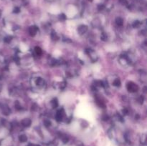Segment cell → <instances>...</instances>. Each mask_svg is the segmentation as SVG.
I'll return each instance as SVG.
<instances>
[{"mask_svg":"<svg viewBox=\"0 0 147 146\" xmlns=\"http://www.w3.org/2000/svg\"><path fill=\"white\" fill-rule=\"evenodd\" d=\"M127 89L131 92H136L139 90V87H138L137 84L133 83L132 82H129V84H127Z\"/></svg>","mask_w":147,"mask_h":146,"instance_id":"6da1fadb","label":"cell"},{"mask_svg":"<svg viewBox=\"0 0 147 146\" xmlns=\"http://www.w3.org/2000/svg\"><path fill=\"white\" fill-rule=\"evenodd\" d=\"M88 31V26L86 25H81L77 28V32L80 34H83Z\"/></svg>","mask_w":147,"mask_h":146,"instance_id":"7a4b0ae2","label":"cell"},{"mask_svg":"<svg viewBox=\"0 0 147 146\" xmlns=\"http://www.w3.org/2000/svg\"><path fill=\"white\" fill-rule=\"evenodd\" d=\"M37 30H38V29H37V27L36 26H32V27H30L29 29V34H30L31 36H34L37 34Z\"/></svg>","mask_w":147,"mask_h":146,"instance_id":"3957f363","label":"cell"},{"mask_svg":"<svg viewBox=\"0 0 147 146\" xmlns=\"http://www.w3.org/2000/svg\"><path fill=\"white\" fill-rule=\"evenodd\" d=\"M89 55H90L89 57H91V59H92V61H93V62H96V60L98 59V56H97V55H96L94 52L91 50H90V51H89Z\"/></svg>","mask_w":147,"mask_h":146,"instance_id":"277c9868","label":"cell"},{"mask_svg":"<svg viewBox=\"0 0 147 146\" xmlns=\"http://www.w3.org/2000/svg\"><path fill=\"white\" fill-rule=\"evenodd\" d=\"M31 120H29V119H27V118H26V119H24L23 120H22L21 122V123L23 126H25V127H29L30 126V125H31Z\"/></svg>","mask_w":147,"mask_h":146,"instance_id":"5b68a950","label":"cell"},{"mask_svg":"<svg viewBox=\"0 0 147 146\" xmlns=\"http://www.w3.org/2000/svg\"><path fill=\"white\" fill-rule=\"evenodd\" d=\"M19 140L21 142H25L27 141V137L25 135H21L19 136Z\"/></svg>","mask_w":147,"mask_h":146,"instance_id":"8992f818","label":"cell"},{"mask_svg":"<svg viewBox=\"0 0 147 146\" xmlns=\"http://www.w3.org/2000/svg\"><path fill=\"white\" fill-rule=\"evenodd\" d=\"M116 22L118 26H122L123 25V19L121 17H117L116 19Z\"/></svg>","mask_w":147,"mask_h":146,"instance_id":"52a82bcc","label":"cell"},{"mask_svg":"<svg viewBox=\"0 0 147 146\" xmlns=\"http://www.w3.org/2000/svg\"><path fill=\"white\" fill-rule=\"evenodd\" d=\"M35 53L37 54V55H41L42 54V50L39 47H36L35 48Z\"/></svg>","mask_w":147,"mask_h":146,"instance_id":"ba28073f","label":"cell"},{"mask_svg":"<svg viewBox=\"0 0 147 146\" xmlns=\"http://www.w3.org/2000/svg\"><path fill=\"white\" fill-rule=\"evenodd\" d=\"M113 84H114V86L119 87V86L121 85V81H120V80H119V79H116V80L114 81Z\"/></svg>","mask_w":147,"mask_h":146,"instance_id":"9c48e42d","label":"cell"},{"mask_svg":"<svg viewBox=\"0 0 147 146\" xmlns=\"http://www.w3.org/2000/svg\"><path fill=\"white\" fill-rule=\"evenodd\" d=\"M52 107H53V108L57 107H58V102L57 99H54V100L52 101Z\"/></svg>","mask_w":147,"mask_h":146,"instance_id":"30bf717a","label":"cell"},{"mask_svg":"<svg viewBox=\"0 0 147 146\" xmlns=\"http://www.w3.org/2000/svg\"><path fill=\"white\" fill-rule=\"evenodd\" d=\"M14 2H15L16 4H25V0H12Z\"/></svg>","mask_w":147,"mask_h":146,"instance_id":"8fae6325","label":"cell"},{"mask_svg":"<svg viewBox=\"0 0 147 146\" xmlns=\"http://www.w3.org/2000/svg\"><path fill=\"white\" fill-rule=\"evenodd\" d=\"M140 25H141V23H140L139 21H136V22L133 24V27L134 28H137V27H139Z\"/></svg>","mask_w":147,"mask_h":146,"instance_id":"7c38bea8","label":"cell"},{"mask_svg":"<svg viewBox=\"0 0 147 146\" xmlns=\"http://www.w3.org/2000/svg\"><path fill=\"white\" fill-rule=\"evenodd\" d=\"M146 135H143V138H141V142L142 144H143V145H145V144H146Z\"/></svg>","mask_w":147,"mask_h":146,"instance_id":"4fadbf2b","label":"cell"},{"mask_svg":"<svg viewBox=\"0 0 147 146\" xmlns=\"http://www.w3.org/2000/svg\"><path fill=\"white\" fill-rule=\"evenodd\" d=\"M60 19L61 20H65V19H66V17H65V15L62 14V15H60Z\"/></svg>","mask_w":147,"mask_h":146,"instance_id":"5bb4252c","label":"cell"},{"mask_svg":"<svg viewBox=\"0 0 147 146\" xmlns=\"http://www.w3.org/2000/svg\"><path fill=\"white\" fill-rule=\"evenodd\" d=\"M11 36L9 37V36H8V37H6L5 39H4V41L6 42H9L10 41H11Z\"/></svg>","mask_w":147,"mask_h":146,"instance_id":"9a60e30c","label":"cell"},{"mask_svg":"<svg viewBox=\"0 0 147 146\" xmlns=\"http://www.w3.org/2000/svg\"><path fill=\"white\" fill-rule=\"evenodd\" d=\"M14 12H15V13L19 12V8L18 7H16L15 8V9H14Z\"/></svg>","mask_w":147,"mask_h":146,"instance_id":"2e32d148","label":"cell"},{"mask_svg":"<svg viewBox=\"0 0 147 146\" xmlns=\"http://www.w3.org/2000/svg\"><path fill=\"white\" fill-rule=\"evenodd\" d=\"M44 125H46V126H49V125H50L51 124V123L50 122V121H44Z\"/></svg>","mask_w":147,"mask_h":146,"instance_id":"e0dca14e","label":"cell"},{"mask_svg":"<svg viewBox=\"0 0 147 146\" xmlns=\"http://www.w3.org/2000/svg\"><path fill=\"white\" fill-rule=\"evenodd\" d=\"M29 146H40V145H37V144H29Z\"/></svg>","mask_w":147,"mask_h":146,"instance_id":"ac0fdd59","label":"cell"},{"mask_svg":"<svg viewBox=\"0 0 147 146\" xmlns=\"http://www.w3.org/2000/svg\"><path fill=\"white\" fill-rule=\"evenodd\" d=\"M77 146H83V143L80 142V143H78V144H77Z\"/></svg>","mask_w":147,"mask_h":146,"instance_id":"d6986e66","label":"cell"},{"mask_svg":"<svg viewBox=\"0 0 147 146\" xmlns=\"http://www.w3.org/2000/svg\"><path fill=\"white\" fill-rule=\"evenodd\" d=\"M47 1H48V2H54L55 0H47Z\"/></svg>","mask_w":147,"mask_h":146,"instance_id":"ffe728a7","label":"cell"}]
</instances>
